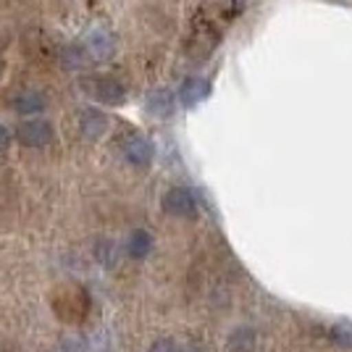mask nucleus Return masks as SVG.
I'll list each match as a JSON object with an SVG mask.
<instances>
[{"label": "nucleus", "instance_id": "7", "mask_svg": "<svg viewBox=\"0 0 352 352\" xmlns=\"http://www.w3.org/2000/svg\"><path fill=\"white\" fill-rule=\"evenodd\" d=\"M208 92H210V85H208L206 79L190 76V79H184L182 87H179V100H182V105H187V108H195L197 103L206 100Z\"/></svg>", "mask_w": 352, "mask_h": 352}, {"label": "nucleus", "instance_id": "16", "mask_svg": "<svg viewBox=\"0 0 352 352\" xmlns=\"http://www.w3.org/2000/svg\"><path fill=\"white\" fill-rule=\"evenodd\" d=\"M0 72H3V66H0Z\"/></svg>", "mask_w": 352, "mask_h": 352}, {"label": "nucleus", "instance_id": "1", "mask_svg": "<svg viewBox=\"0 0 352 352\" xmlns=\"http://www.w3.org/2000/svg\"><path fill=\"white\" fill-rule=\"evenodd\" d=\"M82 50L87 60H111L116 56V37L108 30H89L82 37Z\"/></svg>", "mask_w": 352, "mask_h": 352}, {"label": "nucleus", "instance_id": "8", "mask_svg": "<svg viewBox=\"0 0 352 352\" xmlns=\"http://www.w3.org/2000/svg\"><path fill=\"white\" fill-rule=\"evenodd\" d=\"M47 100H45L40 92H34V89H24V92H19L14 98V111L16 113H21V116H34V113H43Z\"/></svg>", "mask_w": 352, "mask_h": 352}, {"label": "nucleus", "instance_id": "14", "mask_svg": "<svg viewBox=\"0 0 352 352\" xmlns=\"http://www.w3.org/2000/svg\"><path fill=\"white\" fill-rule=\"evenodd\" d=\"M150 352H179V347H176L174 339H155Z\"/></svg>", "mask_w": 352, "mask_h": 352}, {"label": "nucleus", "instance_id": "15", "mask_svg": "<svg viewBox=\"0 0 352 352\" xmlns=\"http://www.w3.org/2000/svg\"><path fill=\"white\" fill-rule=\"evenodd\" d=\"M8 145H11V134H8V129L0 124V153L8 150Z\"/></svg>", "mask_w": 352, "mask_h": 352}, {"label": "nucleus", "instance_id": "11", "mask_svg": "<svg viewBox=\"0 0 352 352\" xmlns=\"http://www.w3.org/2000/svg\"><path fill=\"white\" fill-rule=\"evenodd\" d=\"M126 250H129V255H132L134 261H142V258L150 255V250H153V236L147 234L145 229H134L132 234H129Z\"/></svg>", "mask_w": 352, "mask_h": 352}, {"label": "nucleus", "instance_id": "4", "mask_svg": "<svg viewBox=\"0 0 352 352\" xmlns=\"http://www.w3.org/2000/svg\"><path fill=\"white\" fill-rule=\"evenodd\" d=\"M87 87L89 95H95L105 105H121L124 98H126V87L118 79H113V76H95Z\"/></svg>", "mask_w": 352, "mask_h": 352}, {"label": "nucleus", "instance_id": "9", "mask_svg": "<svg viewBox=\"0 0 352 352\" xmlns=\"http://www.w3.org/2000/svg\"><path fill=\"white\" fill-rule=\"evenodd\" d=\"M255 347H258V337L250 326H236L226 339V352H255Z\"/></svg>", "mask_w": 352, "mask_h": 352}, {"label": "nucleus", "instance_id": "3", "mask_svg": "<svg viewBox=\"0 0 352 352\" xmlns=\"http://www.w3.org/2000/svg\"><path fill=\"white\" fill-rule=\"evenodd\" d=\"M163 210L168 216H176V219H190L197 213V200L190 190L184 187H174L163 195Z\"/></svg>", "mask_w": 352, "mask_h": 352}, {"label": "nucleus", "instance_id": "2", "mask_svg": "<svg viewBox=\"0 0 352 352\" xmlns=\"http://www.w3.org/2000/svg\"><path fill=\"white\" fill-rule=\"evenodd\" d=\"M16 140L24 147H45L53 140V126L43 118H30L16 126Z\"/></svg>", "mask_w": 352, "mask_h": 352}, {"label": "nucleus", "instance_id": "12", "mask_svg": "<svg viewBox=\"0 0 352 352\" xmlns=\"http://www.w3.org/2000/svg\"><path fill=\"white\" fill-rule=\"evenodd\" d=\"M85 63H87V56H85L82 45H79V47H66V50H63V66H85Z\"/></svg>", "mask_w": 352, "mask_h": 352}, {"label": "nucleus", "instance_id": "13", "mask_svg": "<svg viewBox=\"0 0 352 352\" xmlns=\"http://www.w3.org/2000/svg\"><path fill=\"white\" fill-rule=\"evenodd\" d=\"M331 337L337 339V342H342V344H352V326H334L331 329Z\"/></svg>", "mask_w": 352, "mask_h": 352}, {"label": "nucleus", "instance_id": "6", "mask_svg": "<svg viewBox=\"0 0 352 352\" xmlns=\"http://www.w3.org/2000/svg\"><path fill=\"white\" fill-rule=\"evenodd\" d=\"M79 132L85 134L87 140H100L108 132V116L98 108H87L79 116Z\"/></svg>", "mask_w": 352, "mask_h": 352}, {"label": "nucleus", "instance_id": "5", "mask_svg": "<svg viewBox=\"0 0 352 352\" xmlns=\"http://www.w3.org/2000/svg\"><path fill=\"white\" fill-rule=\"evenodd\" d=\"M121 153L134 166H147V163L153 161V145L147 142L142 134H126L121 140Z\"/></svg>", "mask_w": 352, "mask_h": 352}, {"label": "nucleus", "instance_id": "10", "mask_svg": "<svg viewBox=\"0 0 352 352\" xmlns=\"http://www.w3.org/2000/svg\"><path fill=\"white\" fill-rule=\"evenodd\" d=\"M147 113L158 118L171 116V113H174V98H171V92H166V89L153 92V95L147 98Z\"/></svg>", "mask_w": 352, "mask_h": 352}]
</instances>
